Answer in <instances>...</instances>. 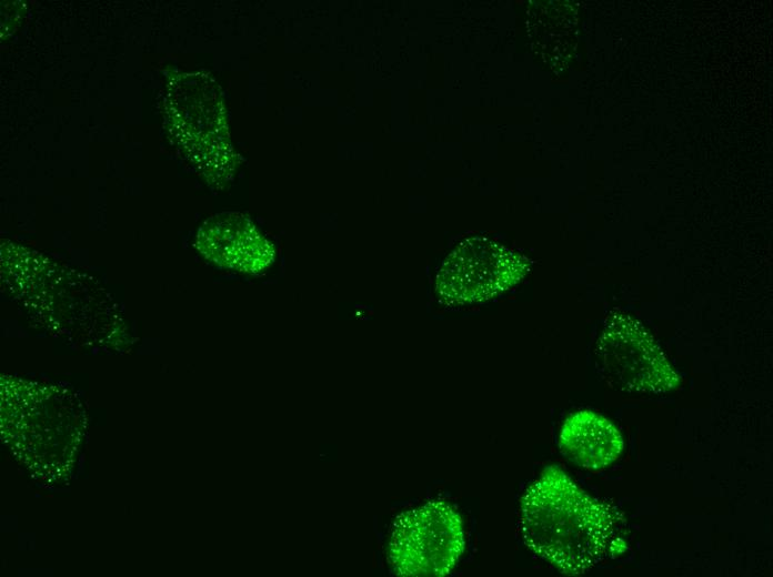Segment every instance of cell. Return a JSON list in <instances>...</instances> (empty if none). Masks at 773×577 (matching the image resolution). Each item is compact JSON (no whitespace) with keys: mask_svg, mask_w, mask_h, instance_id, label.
<instances>
[{"mask_svg":"<svg viewBox=\"0 0 773 577\" xmlns=\"http://www.w3.org/2000/svg\"><path fill=\"white\" fill-rule=\"evenodd\" d=\"M519 528L532 553L565 574H582L625 548L610 507L556 467L528 487Z\"/></svg>","mask_w":773,"mask_h":577,"instance_id":"1","label":"cell"},{"mask_svg":"<svg viewBox=\"0 0 773 577\" xmlns=\"http://www.w3.org/2000/svg\"><path fill=\"white\" fill-rule=\"evenodd\" d=\"M465 548V533L456 509L430 500L399 517L389 546L391 565L405 576H445Z\"/></svg>","mask_w":773,"mask_h":577,"instance_id":"2","label":"cell"},{"mask_svg":"<svg viewBox=\"0 0 773 577\" xmlns=\"http://www.w3.org/2000/svg\"><path fill=\"white\" fill-rule=\"evenodd\" d=\"M598 355L604 377L618 389L664 393L679 383V375L659 344L630 316H614L606 324Z\"/></svg>","mask_w":773,"mask_h":577,"instance_id":"3","label":"cell"},{"mask_svg":"<svg viewBox=\"0 0 773 577\" xmlns=\"http://www.w3.org/2000/svg\"><path fill=\"white\" fill-rule=\"evenodd\" d=\"M456 253L443 264L438 277L440 295L448 302L488 298L513 285L526 272L522 261L500 249Z\"/></svg>","mask_w":773,"mask_h":577,"instance_id":"4","label":"cell"},{"mask_svg":"<svg viewBox=\"0 0 773 577\" xmlns=\"http://www.w3.org/2000/svg\"><path fill=\"white\" fill-rule=\"evenodd\" d=\"M623 446L620 431L604 416L588 409L568 416L559 434L562 454L575 465L591 470L615 462Z\"/></svg>","mask_w":773,"mask_h":577,"instance_id":"5","label":"cell"},{"mask_svg":"<svg viewBox=\"0 0 773 577\" xmlns=\"http://www.w3.org/2000/svg\"><path fill=\"white\" fill-rule=\"evenodd\" d=\"M224 217L218 223L210 224L207 234L212 240L211 255H218L219 263L235 265L245 271H255L267 266L272 257V252L268 251V243L262 239L254 227L244 219Z\"/></svg>","mask_w":773,"mask_h":577,"instance_id":"6","label":"cell"}]
</instances>
